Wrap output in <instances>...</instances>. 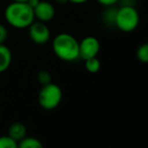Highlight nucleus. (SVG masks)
I'll use <instances>...</instances> for the list:
<instances>
[{
    "label": "nucleus",
    "instance_id": "f8f14e48",
    "mask_svg": "<svg viewBox=\"0 0 148 148\" xmlns=\"http://www.w3.org/2000/svg\"><path fill=\"white\" fill-rule=\"evenodd\" d=\"M117 10L118 8H115L114 6H108V9H106V11L103 14V21L106 23H109V25H115Z\"/></svg>",
    "mask_w": 148,
    "mask_h": 148
},
{
    "label": "nucleus",
    "instance_id": "dca6fc26",
    "mask_svg": "<svg viewBox=\"0 0 148 148\" xmlns=\"http://www.w3.org/2000/svg\"><path fill=\"white\" fill-rule=\"evenodd\" d=\"M7 38V29L5 25L0 23V44H3Z\"/></svg>",
    "mask_w": 148,
    "mask_h": 148
},
{
    "label": "nucleus",
    "instance_id": "6ab92c4d",
    "mask_svg": "<svg viewBox=\"0 0 148 148\" xmlns=\"http://www.w3.org/2000/svg\"><path fill=\"white\" fill-rule=\"evenodd\" d=\"M40 2V0H27V4L29 5L31 7H33V8H35L36 6L38 5V3Z\"/></svg>",
    "mask_w": 148,
    "mask_h": 148
},
{
    "label": "nucleus",
    "instance_id": "ddd939ff",
    "mask_svg": "<svg viewBox=\"0 0 148 148\" xmlns=\"http://www.w3.org/2000/svg\"><path fill=\"white\" fill-rule=\"evenodd\" d=\"M136 57L142 63H147L148 62V45L143 44L137 49L136 52Z\"/></svg>",
    "mask_w": 148,
    "mask_h": 148
},
{
    "label": "nucleus",
    "instance_id": "aec40b11",
    "mask_svg": "<svg viewBox=\"0 0 148 148\" xmlns=\"http://www.w3.org/2000/svg\"><path fill=\"white\" fill-rule=\"evenodd\" d=\"M68 1L73 3V4H83V3L87 2L88 0H68Z\"/></svg>",
    "mask_w": 148,
    "mask_h": 148
},
{
    "label": "nucleus",
    "instance_id": "39448f33",
    "mask_svg": "<svg viewBox=\"0 0 148 148\" xmlns=\"http://www.w3.org/2000/svg\"><path fill=\"white\" fill-rule=\"evenodd\" d=\"M29 34L31 40L37 45H45L49 42L51 37V32L46 23L37 21H33L29 27Z\"/></svg>",
    "mask_w": 148,
    "mask_h": 148
},
{
    "label": "nucleus",
    "instance_id": "2eb2a0df",
    "mask_svg": "<svg viewBox=\"0 0 148 148\" xmlns=\"http://www.w3.org/2000/svg\"><path fill=\"white\" fill-rule=\"evenodd\" d=\"M38 81L41 83L42 85L48 84V83L52 82V76L51 74L46 70H42L38 73Z\"/></svg>",
    "mask_w": 148,
    "mask_h": 148
},
{
    "label": "nucleus",
    "instance_id": "4468645a",
    "mask_svg": "<svg viewBox=\"0 0 148 148\" xmlns=\"http://www.w3.org/2000/svg\"><path fill=\"white\" fill-rule=\"evenodd\" d=\"M17 142L10 136H0V148H16Z\"/></svg>",
    "mask_w": 148,
    "mask_h": 148
},
{
    "label": "nucleus",
    "instance_id": "9b49d317",
    "mask_svg": "<svg viewBox=\"0 0 148 148\" xmlns=\"http://www.w3.org/2000/svg\"><path fill=\"white\" fill-rule=\"evenodd\" d=\"M85 61V69L89 73H97L101 69V61L97 59V57H92L89 59L84 60Z\"/></svg>",
    "mask_w": 148,
    "mask_h": 148
},
{
    "label": "nucleus",
    "instance_id": "f3484780",
    "mask_svg": "<svg viewBox=\"0 0 148 148\" xmlns=\"http://www.w3.org/2000/svg\"><path fill=\"white\" fill-rule=\"evenodd\" d=\"M97 2L103 6H115V4H117L119 0H97Z\"/></svg>",
    "mask_w": 148,
    "mask_h": 148
},
{
    "label": "nucleus",
    "instance_id": "7ed1b4c3",
    "mask_svg": "<svg viewBox=\"0 0 148 148\" xmlns=\"http://www.w3.org/2000/svg\"><path fill=\"white\" fill-rule=\"evenodd\" d=\"M62 97H63V93H62L61 87L55 83L50 82L48 84L42 85L38 101L41 108L47 111H52L60 105Z\"/></svg>",
    "mask_w": 148,
    "mask_h": 148
},
{
    "label": "nucleus",
    "instance_id": "20e7f679",
    "mask_svg": "<svg viewBox=\"0 0 148 148\" xmlns=\"http://www.w3.org/2000/svg\"><path fill=\"white\" fill-rule=\"evenodd\" d=\"M140 16L134 6H121L116 14L115 25L122 32L130 33L137 29Z\"/></svg>",
    "mask_w": 148,
    "mask_h": 148
},
{
    "label": "nucleus",
    "instance_id": "423d86ee",
    "mask_svg": "<svg viewBox=\"0 0 148 148\" xmlns=\"http://www.w3.org/2000/svg\"><path fill=\"white\" fill-rule=\"evenodd\" d=\"M101 50V43L95 37L89 36L79 42V58L83 60L97 57Z\"/></svg>",
    "mask_w": 148,
    "mask_h": 148
},
{
    "label": "nucleus",
    "instance_id": "0eeeda50",
    "mask_svg": "<svg viewBox=\"0 0 148 148\" xmlns=\"http://www.w3.org/2000/svg\"><path fill=\"white\" fill-rule=\"evenodd\" d=\"M34 13H35V18H37L38 21L48 23L55 16V7L48 1L40 0L38 5L34 8Z\"/></svg>",
    "mask_w": 148,
    "mask_h": 148
},
{
    "label": "nucleus",
    "instance_id": "6e6552de",
    "mask_svg": "<svg viewBox=\"0 0 148 148\" xmlns=\"http://www.w3.org/2000/svg\"><path fill=\"white\" fill-rule=\"evenodd\" d=\"M12 61V54L7 46L0 44V73L6 71L10 67Z\"/></svg>",
    "mask_w": 148,
    "mask_h": 148
},
{
    "label": "nucleus",
    "instance_id": "a211bd4d",
    "mask_svg": "<svg viewBox=\"0 0 148 148\" xmlns=\"http://www.w3.org/2000/svg\"><path fill=\"white\" fill-rule=\"evenodd\" d=\"M118 2L121 3L122 6H134L136 0H119Z\"/></svg>",
    "mask_w": 148,
    "mask_h": 148
},
{
    "label": "nucleus",
    "instance_id": "412c9836",
    "mask_svg": "<svg viewBox=\"0 0 148 148\" xmlns=\"http://www.w3.org/2000/svg\"><path fill=\"white\" fill-rule=\"evenodd\" d=\"M55 1L58 4H65V3L68 2V0H55Z\"/></svg>",
    "mask_w": 148,
    "mask_h": 148
},
{
    "label": "nucleus",
    "instance_id": "9d476101",
    "mask_svg": "<svg viewBox=\"0 0 148 148\" xmlns=\"http://www.w3.org/2000/svg\"><path fill=\"white\" fill-rule=\"evenodd\" d=\"M17 147L21 148H42L43 143L35 137H23L17 143Z\"/></svg>",
    "mask_w": 148,
    "mask_h": 148
},
{
    "label": "nucleus",
    "instance_id": "f03ea898",
    "mask_svg": "<svg viewBox=\"0 0 148 148\" xmlns=\"http://www.w3.org/2000/svg\"><path fill=\"white\" fill-rule=\"evenodd\" d=\"M53 51L59 59L65 62H73L79 59V42L70 34L57 35L52 43Z\"/></svg>",
    "mask_w": 148,
    "mask_h": 148
},
{
    "label": "nucleus",
    "instance_id": "1a4fd4ad",
    "mask_svg": "<svg viewBox=\"0 0 148 148\" xmlns=\"http://www.w3.org/2000/svg\"><path fill=\"white\" fill-rule=\"evenodd\" d=\"M8 136L18 143L23 137L27 136V127L21 122L12 123L8 128Z\"/></svg>",
    "mask_w": 148,
    "mask_h": 148
},
{
    "label": "nucleus",
    "instance_id": "f257e3e1",
    "mask_svg": "<svg viewBox=\"0 0 148 148\" xmlns=\"http://www.w3.org/2000/svg\"><path fill=\"white\" fill-rule=\"evenodd\" d=\"M4 16L8 25L18 29H27L35 21L34 8L27 2L13 1L5 8Z\"/></svg>",
    "mask_w": 148,
    "mask_h": 148
},
{
    "label": "nucleus",
    "instance_id": "4be33fe9",
    "mask_svg": "<svg viewBox=\"0 0 148 148\" xmlns=\"http://www.w3.org/2000/svg\"><path fill=\"white\" fill-rule=\"evenodd\" d=\"M15 2H27V0H13Z\"/></svg>",
    "mask_w": 148,
    "mask_h": 148
}]
</instances>
